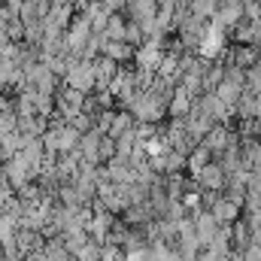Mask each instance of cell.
Returning a JSON list of instances; mask_svg holds the SVG:
<instances>
[{"mask_svg":"<svg viewBox=\"0 0 261 261\" xmlns=\"http://www.w3.org/2000/svg\"><path fill=\"white\" fill-rule=\"evenodd\" d=\"M125 34H128V24H125L119 15H110V24H107V37H110V40H125Z\"/></svg>","mask_w":261,"mask_h":261,"instance_id":"cell-2","label":"cell"},{"mask_svg":"<svg viewBox=\"0 0 261 261\" xmlns=\"http://www.w3.org/2000/svg\"><path fill=\"white\" fill-rule=\"evenodd\" d=\"M137 61H140V67H143V70H152V67L161 64V52L155 49V43H146V46L137 52Z\"/></svg>","mask_w":261,"mask_h":261,"instance_id":"cell-1","label":"cell"}]
</instances>
